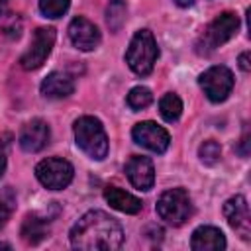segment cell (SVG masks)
Instances as JSON below:
<instances>
[{
    "mask_svg": "<svg viewBox=\"0 0 251 251\" xmlns=\"http://www.w3.org/2000/svg\"><path fill=\"white\" fill-rule=\"evenodd\" d=\"M237 153H239L241 157H247V153H249V131H247V129H245L243 135H241V141H239V145H237Z\"/></svg>",
    "mask_w": 251,
    "mask_h": 251,
    "instance_id": "obj_25",
    "label": "cell"
},
{
    "mask_svg": "<svg viewBox=\"0 0 251 251\" xmlns=\"http://www.w3.org/2000/svg\"><path fill=\"white\" fill-rule=\"evenodd\" d=\"M159 114L165 122L173 124L180 118L182 114V100L175 94V92H167L161 100H159Z\"/></svg>",
    "mask_w": 251,
    "mask_h": 251,
    "instance_id": "obj_18",
    "label": "cell"
},
{
    "mask_svg": "<svg viewBox=\"0 0 251 251\" xmlns=\"http://www.w3.org/2000/svg\"><path fill=\"white\" fill-rule=\"evenodd\" d=\"M49 224H51V218L49 216H41L37 212L27 214L24 218V222H22L20 235H22V239L25 243L37 245V243H41L49 235Z\"/></svg>",
    "mask_w": 251,
    "mask_h": 251,
    "instance_id": "obj_16",
    "label": "cell"
},
{
    "mask_svg": "<svg viewBox=\"0 0 251 251\" xmlns=\"http://www.w3.org/2000/svg\"><path fill=\"white\" fill-rule=\"evenodd\" d=\"M159 57V47L155 41V35L149 29H137L126 49V63L127 67L139 75V76H147L151 75L155 63Z\"/></svg>",
    "mask_w": 251,
    "mask_h": 251,
    "instance_id": "obj_3",
    "label": "cell"
},
{
    "mask_svg": "<svg viewBox=\"0 0 251 251\" xmlns=\"http://www.w3.org/2000/svg\"><path fill=\"white\" fill-rule=\"evenodd\" d=\"M239 67H241V71H245V73H249V71H251L249 53H241V55H239Z\"/></svg>",
    "mask_w": 251,
    "mask_h": 251,
    "instance_id": "obj_26",
    "label": "cell"
},
{
    "mask_svg": "<svg viewBox=\"0 0 251 251\" xmlns=\"http://www.w3.org/2000/svg\"><path fill=\"white\" fill-rule=\"evenodd\" d=\"M35 176L37 180L49 188V190H63L73 182L75 169L67 159L61 157H47L37 163L35 167Z\"/></svg>",
    "mask_w": 251,
    "mask_h": 251,
    "instance_id": "obj_6",
    "label": "cell"
},
{
    "mask_svg": "<svg viewBox=\"0 0 251 251\" xmlns=\"http://www.w3.org/2000/svg\"><path fill=\"white\" fill-rule=\"evenodd\" d=\"M239 29V16L233 12H222L216 16L206 29L200 33L196 41V53L198 55H210L224 43H227Z\"/></svg>",
    "mask_w": 251,
    "mask_h": 251,
    "instance_id": "obj_4",
    "label": "cell"
},
{
    "mask_svg": "<svg viewBox=\"0 0 251 251\" xmlns=\"http://www.w3.org/2000/svg\"><path fill=\"white\" fill-rule=\"evenodd\" d=\"M69 239L80 251H116L124 243V229L104 210H90L71 227Z\"/></svg>",
    "mask_w": 251,
    "mask_h": 251,
    "instance_id": "obj_1",
    "label": "cell"
},
{
    "mask_svg": "<svg viewBox=\"0 0 251 251\" xmlns=\"http://www.w3.org/2000/svg\"><path fill=\"white\" fill-rule=\"evenodd\" d=\"M126 4L122 2V0H112L110 4H108V10H106V22H108V25H110V29L112 31H118L122 25H124V22H126Z\"/></svg>",
    "mask_w": 251,
    "mask_h": 251,
    "instance_id": "obj_20",
    "label": "cell"
},
{
    "mask_svg": "<svg viewBox=\"0 0 251 251\" xmlns=\"http://www.w3.org/2000/svg\"><path fill=\"white\" fill-rule=\"evenodd\" d=\"M73 133L78 149L94 161H102L108 155L110 143L102 122L94 116H80L73 124Z\"/></svg>",
    "mask_w": 251,
    "mask_h": 251,
    "instance_id": "obj_2",
    "label": "cell"
},
{
    "mask_svg": "<svg viewBox=\"0 0 251 251\" xmlns=\"http://www.w3.org/2000/svg\"><path fill=\"white\" fill-rule=\"evenodd\" d=\"M233 73L224 65H214L198 76V84L210 102H224L233 90Z\"/></svg>",
    "mask_w": 251,
    "mask_h": 251,
    "instance_id": "obj_7",
    "label": "cell"
},
{
    "mask_svg": "<svg viewBox=\"0 0 251 251\" xmlns=\"http://www.w3.org/2000/svg\"><path fill=\"white\" fill-rule=\"evenodd\" d=\"M190 247L194 251H224L226 235L222 233V229L214 226H200L192 231Z\"/></svg>",
    "mask_w": 251,
    "mask_h": 251,
    "instance_id": "obj_14",
    "label": "cell"
},
{
    "mask_svg": "<svg viewBox=\"0 0 251 251\" xmlns=\"http://www.w3.org/2000/svg\"><path fill=\"white\" fill-rule=\"evenodd\" d=\"M127 106L137 112V110H145L151 102H153V92L147 88V86H133L129 92H127V98H126Z\"/></svg>",
    "mask_w": 251,
    "mask_h": 251,
    "instance_id": "obj_19",
    "label": "cell"
},
{
    "mask_svg": "<svg viewBox=\"0 0 251 251\" xmlns=\"http://www.w3.org/2000/svg\"><path fill=\"white\" fill-rule=\"evenodd\" d=\"M75 92V78L69 75V73H63V71H53L49 73L43 82H41V94L45 98H67Z\"/></svg>",
    "mask_w": 251,
    "mask_h": 251,
    "instance_id": "obj_15",
    "label": "cell"
},
{
    "mask_svg": "<svg viewBox=\"0 0 251 251\" xmlns=\"http://www.w3.org/2000/svg\"><path fill=\"white\" fill-rule=\"evenodd\" d=\"M69 39L80 51H94L100 45V31L88 18L76 16L69 24Z\"/></svg>",
    "mask_w": 251,
    "mask_h": 251,
    "instance_id": "obj_11",
    "label": "cell"
},
{
    "mask_svg": "<svg viewBox=\"0 0 251 251\" xmlns=\"http://www.w3.org/2000/svg\"><path fill=\"white\" fill-rule=\"evenodd\" d=\"M0 247H4V249H10V243H2V241H0Z\"/></svg>",
    "mask_w": 251,
    "mask_h": 251,
    "instance_id": "obj_29",
    "label": "cell"
},
{
    "mask_svg": "<svg viewBox=\"0 0 251 251\" xmlns=\"http://www.w3.org/2000/svg\"><path fill=\"white\" fill-rule=\"evenodd\" d=\"M157 214L169 226H182L192 214V200L184 188L165 190L157 200Z\"/></svg>",
    "mask_w": 251,
    "mask_h": 251,
    "instance_id": "obj_5",
    "label": "cell"
},
{
    "mask_svg": "<svg viewBox=\"0 0 251 251\" xmlns=\"http://www.w3.org/2000/svg\"><path fill=\"white\" fill-rule=\"evenodd\" d=\"M6 4H8V0H0V16H2L4 10H6Z\"/></svg>",
    "mask_w": 251,
    "mask_h": 251,
    "instance_id": "obj_28",
    "label": "cell"
},
{
    "mask_svg": "<svg viewBox=\"0 0 251 251\" xmlns=\"http://www.w3.org/2000/svg\"><path fill=\"white\" fill-rule=\"evenodd\" d=\"M131 137L137 145L153 151V153H165L171 143V135L165 127H161L155 122H139L131 129Z\"/></svg>",
    "mask_w": 251,
    "mask_h": 251,
    "instance_id": "obj_9",
    "label": "cell"
},
{
    "mask_svg": "<svg viewBox=\"0 0 251 251\" xmlns=\"http://www.w3.org/2000/svg\"><path fill=\"white\" fill-rule=\"evenodd\" d=\"M126 176L137 190H151L155 184V167L149 157L133 155L126 163Z\"/></svg>",
    "mask_w": 251,
    "mask_h": 251,
    "instance_id": "obj_13",
    "label": "cell"
},
{
    "mask_svg": "<svg viewBox=\"0 0 251 251\" xmlns=\"http://www.w3.org/2000/svg\"><path fill=\"white\" fill-rule=\"evenodd\" d=\"M12 141H14V135H12L10 131H6V133H2V135H0V176L6 173V165H8V153H10Z\"/></svg>",
    "mask_w": 251,
    "mask_h": 251,
    "instance_id": "obj_23",
    "label": "cell"
},
{
    "mask_svg": "<svg viewBox=\"0 0 251 251\" xmlns=\"http://www.w3.org/2000/svg\"><path fill=\"white\" fill-rule=\"evenodd\" d=\"M71 6V0H39V10L45 18H61Z\"/></svg>",
    "mask_w": 251,
    "mask_h": 251,
    "instance_id": "obj_22",
    "label": "cell"
},
{
    "mask_svg": "<svg viewBox=\"0 0 251 251\" xmlns=\"http://www.w3.org/2000/svg\"><path fill=\"white\" fill-rule=\"evenodd\" d=\"M49 137H51V129H49L47 122H43L41 118H33V120L24 124L18 141H20V147L24 151L37 153L49 143Z\"/></svg>",
    "mask_w": 251,
    "mask_h": 251,
    "instance_id": "obj_12",
    "label": "cell"
},
{
    "mask_svg": "<svg viewBox=\"0 0 251 251\" xmlns=\"http://www.w3.org/2000/svg\"><path fill=\"white\" fill-rule=\"evenodd\" d=\"M175 2H176L180 8H188V6H192V4H194V0H175Z\"/></svg>",
    "mask_w": 251,
    "mask_h": 251,
    "instance_id": "obj_27",
    "label": "cell"
},
{
    "mask_svg": "<svg viewBox=\"0 0 251 251\" xmlns=\"http://www.w3.org/2000/svg\"><path fill=\"white\" fill-rule=\"evenodd\" d=\"M12 210H14V198L10 196V192H8V196L0 194V229L8 224V220L12 216Z\"/></svg>",
    "mask_w": 251,
    "mask_h": 251,
    "instance_id": "obj_24",
    "label": "cell"
},
{
    "mask_svg": "<svg viewBox=\"0 0 251 251\" xmlns=\"http://www.w3.org/2000/svg\"><path fill=\"white\" fill-rule=\"evenodd\" d=\"M104 198L114 210L124 212V214H137L143 208V202L139 198H135L133 194H129V192H126L118 186H106L104 188Z\"/></svg>",
    "mask_w": 251,
    "mask_h": 251,
    "instance_id": "obj_17",
    "label": "cell"
},
{
    "mask_svg": "<svg viewBox=\"0 0 251 251\" xmlns=\"http://www.w3.org/2000/svg\"><path fill=\"white\" fill-rule=\"evenodd\" d=\"M55 39H57V33H55L53 27H37L35 33H33V39L29 43V49L20 59L22 69H25V71L39 69L45 63V59L51 55Z\"/></svg>",
    "mask_w": 251,
    "mask_h": 251,
    "instance_id": "obj_8",
    "label": "cell"
},
{
    "mask_svg": "<svg viewBox=\"0 0 251 251\" xmlns=\"http://www.w3.org/2000/svg\"><path fill=\"white\" fill-rule=\"evenodd\" d=\"M224 216L229 224V227L245 241L251 237V214H249V204L243 194H235L226 200L224 204Z\"/></svg>",
    "mask_w": 251,
    "mask_h": 251,
    "instance_id": "obj_10",
    "label": "cell"
},
{
    "mask_svg": "<svg viewBox=\"0 0 251 251\" xmlns=\"http://www.w3.org/2000/svg\"><path fill=\"white\" fill-rule=\"evenodd\" d=\"M198 157L204 165H216L222 157V147L218 141L214 139H206L200 147H198Z\"/></svg>",
    "mask_w": 251,
    "mask_h": 251,
    "instance_id": "obj_21",
    "label": "cell"
}]
</instances>
